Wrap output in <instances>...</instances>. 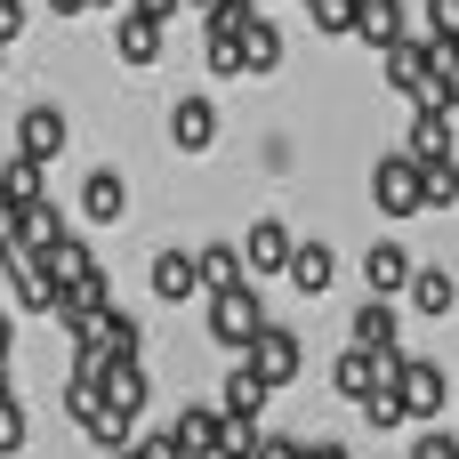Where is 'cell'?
I'll return each instance as SVG.
<instances>
[{
  "mask_svg": "<svg viewBox=\"0 0 459 459\" xmlns=\"http://www.w3.org/2000/svg\"><path fill=\"white\" fill-rule=\"evenodd\" d=\"M81 218H89V226H121V218H129V186H121L113 161L89 169V186H81Z\"/></svg>",
  "mask_w": 459,
  "mask_h": 459,
  "instance_id": "obj_12",
  "label": "cell"
},
{
  "mask_svg": "<svg viewBox=\"0 0 459 459\" xmlns=\"http://www.w3.org/2000/svg\"><path fill=\"white\" fill-rule=\"evenodd\" d=\"M178 8H210V0H129V16H153V24H169Z\"/></svg>",
  "mask_w": 459,
  "mask_h": 459,
  "instance_id": "obj_38",
  "label": "cell"
},
{
  "mask_svg": "<svg viewBox=\"0 0 459 459\" xmlns=\"http://www.w3.org/2000/svg\"><path fill=\"white\" fill-rule=\"evenodd\" d=\"M355 347H363V355H403V347H395V307H387V299H363V307H355Z\"/></svg>",
  "mask_w": 459,
  "mask_h": 459,
  "instance_id": "obj_21",
  "label": "cell"
},
{
  "mask_svg": "<svg viewBox=\"0 0 459 459\" xmlns=\"http://www.w3.org/2000/svg\"><path fill=\"white\" fill-rule=\"evenodd\" d=\"M315 32H355V0H307Z\"/></svg>",
  "mask_w": 459,
  "mask_h": 459,
  "instance_id": "obj_32",
  "label": "cell"
},
{
  "mask_svg": "<svg viewBox=\"0 0 459 459\" xmlns=\"http://www.w3.org/2000/svg\"><path fill=\"white\" fill-rule=\"evenodd\" d=\"M178 444H186V459H218V436H226V411L218 403H178Z\"/></svg>",
  "mask_w": 459,
  "mask_h": 459,
  "instance_id": "obj_13",
  "label": "cell"
},
{
  "mask_svg": "<svg viewBox=\"0 0 459 459\" xmlns=\"http://www.w3.org/2000/svg\"><path fill=\"white\" fill-rule=\"evenodd\" d=\"M16 355V323H8V307H0V363Z\"/></svg>",
  "mask_w": 459,
  "mask_h": 459,
  "instance_id": "obj_41",
  "label": "cell"
},
{
  "mask_svg": "<svg viewBox=\"0 0 459 459\" xmlns=\"http://www.w3.org/2000/svg\"><path fill=\"white\" fill-rule=\"evenodd\" d=\"M387 81L411 97V105H444V65H436V40L428 32H403L387 48Z\"/></svg>",
  "mask_w": 459,
  "mask_h": 459,
  "instance_id": "obj_2",
  "label": "cell"
},
{
  "mask_svg": "<svg viewBox=\"0 0 459 459\" xmlns=\"http://www.w3.org/2000/svg\"><path fill=\"white\" fill-rule=\"evenodd\" d=\"M258 331H266V307H258V290H250V282H242V290H226V299H210V339H218V347L250 355V347H258Z\"/></svg>",
  "mask_w": 459,
  "mask_h": 459,
  "instance_id": "obj_3",
  "label": "cell"
},
{
  "mask_svg": "<svg viewBox=\"0 0 459 459\" xmlns=\"http://www.w3.org/2000/svg\"><path fill=\"white\" fill-rule=\"evenodd\" d=\"M81 347H97L105 363H137V355H145V331H137V315H129V307H113V315H105Z\"/></svg>",
  "mask_w": 459,
  "mask_h": 459,
  "instance_id": "obj_14",
  "label": "cell"
},
{
  "mask_svg": "<svg viewBox=\"0 0 459 459\" xmlns=\"http://www.w3.org/2000/svg\"><path fill=\"white\" fill-rule=\"evenodd\" d=\"M137 459H186L178 428H161V436H137Z\"/></svg>",
  "mask_w": 459,
  "mask_h": 459,
  "instance_id": "obj_37",
  "label": "cell"
},
{
  "mask_svg": "<svg viewBox=\"0 0 459 459\" xmlns=\"http://www.w3.org/2000/svg\"><path fill=\"white\" fill-rule=\"evenodd\" d=\"M403 299H411V315H428V323H444V315H452V307H459V282H452V274H444V266H420Z\"/></svg>",
  "mask_w": 459,
  "mask_h": 459,
  "instance_id": "obj_20",
  "label": "cell"
},
{
  "mask_svg": "<svg viewBox=\"0 0 459 459\" xmlns=\"http://www.w3.org/2000/svg\"><path fill=\"white\" fill-rule=\"evenodd\" d=\"M282 48H290V40H282V32L258 16V24L242 32V73H282Z\"/></svg>",
  "mask_w": 459,
  "mask_h": 459,
  "instance_id": "obj_26",
  "label": "cell"
},
{
  "mask_svg": "<svg viewBox=\"0 0 459 459\" xmlns=\"http://www.w3.org/2000/svg\"><path fill=\"white\" fill-rule=\"evenodd\" d=\"M242 363H250V371H258L266 387H290V379H299V363H307V347H299V331L266 323V331H258V347H250Z\"/></svg>",
  "mask_w": 459,
  "mask_h": 459,
  "instance_id": "obj_7",
  "label": "cell"
},
{
  "mask_svg": "<svg viewBox=\"0 0 459 459\" xmlns=\"http://www.w3.org/2000/svg\"><path fill=\"white\" fill-rule=\"evenodd\" d=\"M266 395H274V387H266L250 363H234V371H226V387H218V411H226V420H258V411H266Z\"/></svg>",
  "mask_w": 459,
  "mask_h": 459,
  "instance_id": "obj_19",
  "label": "cell"
},
{
  "mask_svg": "<svg viewBox=\"0 0 459 459\" xmlns=\"http://www.w3.org/2000/svg\"><path fill=\"white\" fill-rule=\"evenodd\" d=\"M403 153H411V161H452V113H444V105H420Z\"/></svg>",
  "mask_w": 459,
  "mask_h": 459,
  "instance_id": "obj_17",
  "label": "cell"
},
{
  "mask_svg": "<svg viewBox=\"0 0 459 459\" xmlns=\"http://www.w3.org/2000/svg\"><path fill=\"white\" fill-rule=\"evenodd\" d=\"M363 420H371L379 436H387V428H403V420H411V403H403V387H387V395H371V403H363Z\"/></svg>",
  "mask_w": 459,
  "mask_h": 459,
  "instance_id": "obj_30",
  "label": "cell"
},
{
  "mask_svg": "<svg viewBox=\"0 0 459 459\" xmlns=\"http://www.w3.org/2000/svg\"><path fill=\"white\" fill-rule=\"evenodd\" d=\"M113 56H121L129 73H145V65L161 56V24H153V16H121V24H113Z\"/></svg>",
  "mask_w": 459,
  "mask_h": 459,
  "instance_id": "obj_16",
  "label": "cell"
},
{
  "mask_svg": "<svg viewBox=\"0 0 459 459\" xmlns=\"http://www.w3.org/2000/svg\"><path fill=\"white\" fill-rule=\"evenodd\" d=\"M153 299H161V307H186V299H210V290H202V250H186V242L153 250Z\"/></svg>",
  "mask_w": 459,
  "mask_h": 459,
  "instance_id": "obj_5",
  "label": "cell"
},
{
  "mask_svg": "<svg viewBox=\"0 0 459 459\" xmlns=\"http://www.w3.org/2000/svg\"><path fill=\"white\" fill-rule=\"evenodd\" d=\"M339 282V258H331V242H299V258H290V290L299 299H323Z\"/></svg>",
  "mask_w": 459,
  "mask_h": 459,
  "instance_id": "obj_18",
  "label": "cell"
},
{
  "mask_svg": "<svg viewBox=\"0 0 459 459\" xmlns=\"http://www.w3.org/2000/svg\"><path fill=\"white\" fill-rule=\"evenodd\" d=\"M48 8H56V16H81V8H97V0H48Z\"/></svg>",
  "mask_w": 459,
  "mask_h": 459,
  "instance_id": "obj_43",
  "label": "cell"
},
{
  "mask_svg": "<svg viewBox=\"0 0 459 459\" xmlns=\"http://www.w3.org/2000/svg\"><path fill=\"white\" fill-rule=\"evenodd\" d=\"M258 8H266V0H258Z\"/></svg>",
  "mask_w": 459,
  "mask_h": 459,
  "instance_id": "obj_46",
  "label": "cell"
},
{
  "mask_svg": "<svg viewBox=\"0 0 459 459\" xmlns=\"http://www.w3.org/2000/svg\"><path fill=\"white\" fill-rule=\"evenodd\" d=\"M0 266H8V282H16V307H32V315H56V282H48V274H40L24 250H16V258H0Z\"/></svg>",
  "mask_w": 459,
  "mask_h": 459,
  "instance_id": "obj_23",
  "label": "cell"
},
{
  "mask_svg": "<svg viewBox=\"0 0 459 459\" xmlns=\"http://www.w3.org/2000/svg\"><path fill=\"white\" fill-rule=\"evenodd\" d=\"M411 459H459V436L428 428V436H411Z\"/></svg>",
  "mask_w": 459,
  "mask_h": 459,
  "instance_id": "obj_35",
  "label": "cell"
},
{
  "mask_svg": "<svg viewBox=\"0 0 459 459\" xmlns=\"http://www.w3.org/2000/svg\"><path fill=\"white\" fill-rule=\"evenodd\" d=\"M411 250L403 242H371L363 250V299H395V290H411Z\"/></svg>",
  "mask_w": 459,
  "mask_h": 459,
  "instance_id": "obj_9",
  "label": "cell"
},
{
  "mask_svg": "<svg viewBox=\"0 0 459 459\" xmlns=\"http://www.w3.org/2000/svg\"><path fill=\"white\" fill-rule=\"evenodd\" d=\"M202 65H210L218 81H234V73H242V40H202Z\"/></svg>",
  "mask_w": 459,
  "mask_h": 459,
  "instance_id": "obj_33",
  "label": "cell"
},
{
  "mask_svg": "<svg viewBox=\"0 0 459 459\" xmlns=\"http://www.w3.org/2000/svg\"><path fill=\"white\" fill-rule=\"evenodd\" d=\"M169 145L178 153H210L218 145V105L210 97H178L169 105Z\"/></svg>",
  "mask_w": 459,
  "mask_h": 459,
  "instance_id": "obj_11",
  "label": "cell"
},
{
  "mask_svg": "<svg viewBox=\"0 0 459 459\" xmlns=\"http://www.w3.org/2000/svg\"><path fill=\"white\" fill-rule=\"evenodd\" d=\"M0 194H8V202H24V210H40V202H48V169L16 153V161L0 169Z\"/></svg>",
  "mask_w": 459,
  "mask_h": 459,
  "instance_id": "obj_27",
  "label": "cell"
},
{
  "mask_svg": "<svg viewBox=\"0 0 459 459\" xmlns=\"http://www.w3.org/2000/svg\"><path fill=\"white\" fill-rule=\"evenodd\" d=\"M315 459H355L347 444H331V436H315Z\"/></svg>",
  "mask_w": 459,
  "mask_h": 459,
  "instance_id": "obj_42",
  "label": "cell"
},
{
  "mask_svg": "<svg viewBox=\"0 0 459 459\" xmlns=\"http://www.w3.org/2000/svg\"><path fill=\"white\" fill-rule=\"evenodd\" d=\"M371 210H379V218H420V210H428V161L379 153V161H371Z\"/></svg>",
  "mask_w": 459,
  "mask_h": 459,
  "instance_id": "obj_1",
  "label": "cell"
},
{
  "mask_svg": "<svg viewBox=\"0 0 459 459\" xmlns=\"http://www.w3.org/2000/svg\"><path fill=\"white\" fill-rule=\"evenodd\" d=\"M65 137H73V121H65L56 105H24V113H16V153H24V161H40V169L65 153Z\"/></svg>",
  "mask_w": 459,
  "mask_h": 459,
  "instance_id": "obj_6",
  "label": "cell"
},
{
  "mask_svg": "<svg viewBox=\"0 0 459 459\" xmlns=\"http://www.w3.org/2000/svg\"><path fill=\"white\" fill-rule=\"evenodd\" d=\"M24 32V0H0V40H16Z\"/></svg>",
  "mask_w": 459,
  "mask_h": 459,
  "instance_id": "obj_40",
  "label": "cell"
},
{
  "mask_svg": "<svg viewBox=\"0 0 459 459\" xmlns=\"http://www.w3.org/2000/svg\"><path fill=\"white\" fill-rule=\"evenodd\" d=\"M242 258H250V274H290V258H299V234H290L282 218H250V234H242Z\"/></svg>",
  "mask_w": 459,
  "mask_h": 459,
  "instance_id": "obj_8",
  "label": "cell"
},
{
  "mask_svg": "<svg viewBox=\"0 0 459 459\" xmlns=\"http://www.w3.org/2000/svg\"><path fill=\"white\" fill-rule=\"evenodd\" d=\"M428 32L436 40H459V0H428Z\"/></svg>",
  "mask_w": 459,
  "mask_h": 459,
  "instance_id": "obj_36",
  "label": "cell"
},
{
  "mask_svg": "<svg viewBox=\"0 0 459 459\" xmlns=\"http://www.w3.org/2000/svg\"><path fill=\"white\" fill-rule=\"evenodd\" d=\"M459 202V161H428V210H452Z\"/></svg>",
  "mask_w": 459,
  "mask_h": 459,
  "instance_id": "obj_31",
  "label": "cell"
},
{
  "mask_svg": "<svg viewBox=\"0 0 459 459\" xmlns=\"http://www.w3.org/2000/svg\"><path fill=\"white\" fill-rule=\"evenodd\" d=\"M355 40L395 48V40H403V0H355Z\"/></svg>",
  "mask_w": 459,
  "mask_h": 459,
  "instance_id": "obj_22",
  "label": "cell"
},
{
  "mask_svg": "<svg viewBox=\"0 0 459 459\" xmlns=\"http://www.w3.org/2000/svg\"><path fill=\"white\" fill-rule=\"evenodd\" d=\"M258 24V0H210L202 8V40H242Z\"/></svg>",
  "mask_w": 459,
  "mask_h": 459,
  "instance_id": "obj_25",
  "label": "cell"
},
{
  "mask_svg": "<svg viewBox=\"0 0 459 459\" xmlns=\"http://www.w3.org/2000/svg\"><path fill=\"white\" fill-rule=\"evenodd\" d=\"M24 436H32L24 403H16V395H0V459H16V452H24Z\"/></svg>",
  "mask_w": 459,
  "mask_h": 459,
  "instance_id": "obj_29",
  "label": "cell"
},
{
  "mask_svg": "<svg viewBox=\"0 0 459 459\" xmlns=\"http://www.w3.org/2000/svg\"><path fill=\"white\" fill-rule=\"evenodd\" d=\"M266 459H315V436H266Z\"/></svg>",
  "mask_w": 459,
  "mask_h": 459,
  "instance_id": "obj_39",
  "label": "cell"
},
{
  "mask_svg": "<svg viewBox=\"0 0 459 459\" xmlns=\"http://www.w3.org/2000/svg\"><path fill=\"white\" fill-rule=\"evenodd\" d=\"M395 387H403L411 420H428V428H436V420H444V403H452V379H444L436 363H420V355H403V379H395Z\"/></svg>",
  "mask_w": 459,
  "mask_h": 459,
  "instance_id": "obj_10",
  "label": "cell"
},
{
  "mask_svg": "<svg viewBox=\"0 0 459 459\" xmlns=\"http://www.w3.org/2000/svg\"><path fill=\"white\" fill-rule=\"evenodd\" d=\"M403 379V355H363V347H347L339 363H331V387L347 395V403H371V395H387Z\"/></svg>",
  "mask_w": 459,
  "mask_h": 459,
  "instance_id": "obj_4",
  "label": "cell"
},
{
  "mask_svg": "<svg viewBox=\"0 0 459 459\" xmlns=\"http://www.w3.org/2000/svg\"><path fill=\"white\" fill-rule=\"evenodd\" d=\"M218 459H266V428H258V420H226Z\"/></svg>",
  "mask_w": 459,
  "mask_h": 459,
  "instance_id": "obj_28",
  "label": "cell"
},
{
  "mask_svg": "<svg viewBox=\"0 0 459 459\" xmlns=\"http://www.w3.org/2000/svg\"><path fill=\"white\" fill-rule=\"evenodd\" d=\"M0 73H8V40H0Z\"/></svg>",
  "mask_w": 459,
  "mask_h": 459,
  "instance_id": "obj_45",
  "label": "cell"
},
{
  "mask_svg": "<svg viewBox=\"0 0 459 459\" xmlns=\"http://www.w3.org/2000/svg\"><path fill=\"white\" fill-rule=\"evenodd\" d=\"M145 395H153V387H145V363H105V403H113L121 420H137Z\"/></svg>",
  "mask_w": 459,
  "mask_h": 459,
  "instance_id": "obj_24",
  "label": "cell"
},
{
  "mask_svg": "<svg viewBox=\"0 0 459 459\" xmlns=\"http://www.w3.org/2000/svg\"><path fill=\"white\" fill-rule=\"evenodd\" d=\"M16 250H24V202L0 194V258H16Z\"/></svg>",
  "mask_w": 459,
  "mask_h": 459,
  "instance_id": "obj_34",
  "label": "cell"
},
{
  "mask_svg": "<svg viewBox=\"0 0 459 459\" xmlns=\"http://www.w3.org/2000/svg\"><path fill=\"white\" fill-rule=\"evenodd\" d=\"M0 395H8V363H0Z\"/></svg>",
  "mask_w": 459,
  "mask_h": 459,
  "instance_id": "obj_44",
  "label": "cell"
},
{
  "mask_svg": "<svg viewBox=\"0 0 459 459\" xmlns=\"http://www.w3.org/2000/svg\"><path fill=\"white\" fill-rule=\"evenodd\" d=\"M202 250V290L210 299H226V290H242V274H250V258H242V242H194Z\"/></svg>",
  "mask_w": 459,
  "mask_h": 459,
  "instance_id": "obj_15",
  "label": "cell"
}]
</instances>
